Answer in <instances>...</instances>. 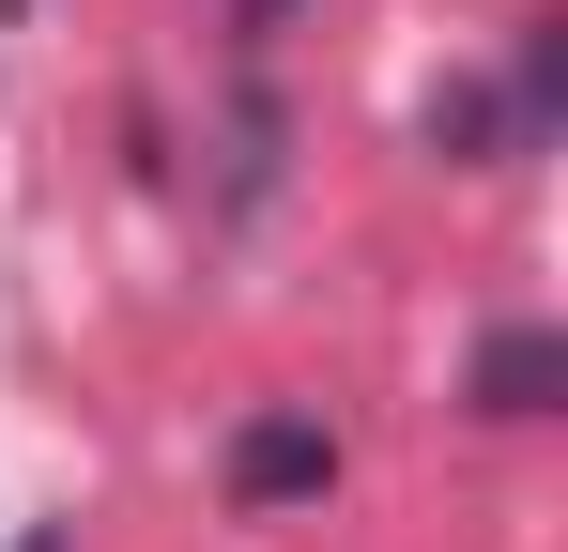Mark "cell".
Here are the masks:
<instances>
[{
	"instance_id": "cell-5",
	"label": "cell",
	"mask_w": 568,
	"mask_h": 552,
	"mask_svg": "<svg viewBox=\"0 0 568 552\" xmlns=\"http://www.w3.org/2000/svg\"><path fill=\"white\" fill-rule=\"evenodd\" d=\"M31 552H62V522H47V538H31Z\"/></svg>"
},
{
	"instance_id": "cell-1",
	"label": "cell",
	"mask_w": 568,
	"mask_h": 552,
	"mask_svg": "<svg viewBox=\"0 0 568 552\" xmlns=\"http://www.w3.org/2000/svg\"><path fill=\"white\" fill-rule=\"evenodd\" d=\"M338 491V430L323 415H246L231 430V507L246 522H292V507H323Z\"/></svg>"
},
{
	"instance_id": "cell-3",
	"label": "cell",
	"mask_w": 568,
	"mask_h": 552,
	"mask_svg": "<svg viewBox=\"0 0 568 552\" xmlns=\"http://www.w3.org/2000/svg\"><path fill=\"white\" fill-rule=\"evenodd\" d=\"M507 139H523V123H507L491 92H430V154H446V170H491Z\"/></svg>"
},
{
	"instance_id": "cell-2",
	"label": "cell",
	"mask_w": 568,
	"mask_h": 552,
	"mask_svg": "<svg viewBox=\"0 0 568 552\" xmlns=\"http://www.w3.org/2000/svg\"><path fill=\"white\" fill-rule=\"evenodd\" d=\"M554 384H568V338H554V323L476 338V415H554Z\"/></svg>"
},
{
	"instance_id": "cell-4",
	"label": "cell",
	"mask_w": 568,
	"mask_h": 552,
	"mask_svg": "<svg viewBox=\"0 0 568 552\" xmlns=\"http://www.w3.org/2000/svg\"><path fill=\"white\" fill-rule=\"evenodd\" d=\"M262 16H292V0H246V31H262Z\"/></svg>"
}]
</instances>
